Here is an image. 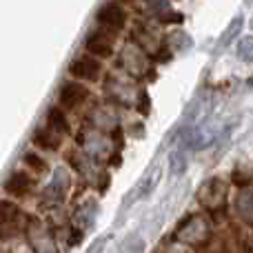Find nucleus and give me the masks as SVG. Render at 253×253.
<instances>
[{
    "label": "nucleus",
    "mask_w": 253,
    "mask_h": 253,
    "mask_svg": "<svg viewBox=\"0 0 253 253\" xmlns=\"http://www.w3.org/2000/svg\"><path fill=\"white\" fill-rule=\"evenodd\" d=\"M96 22H98V27H102V29L111 31L114 36H118V34H123L126 22H129V13H126V9L123 7V2L109 0V2H105L96 11Z\"/></svg>",
    "instance_id": "1"
},
{
    "label": "nucleus",
    "mask_w": 253,
    "mask_h": 253,
    "mask_svg": "<svg viewBox=\"0 0 253 253\" xmlns=\"http://www.w3.org/2000/svg\"><path fill=\"white\" fill-rule=\"evenodd\" d=\"M69 76L80 83H98L102 76V62L100 58L91 56V53H84V56H76L69 62Z\"/></svg>",
    "instance_id": "2"
},
{
    "label": "nucleus",
    "mask_w": 253,
    "mask_h": 253,
    "mask_svg": "<svg viewBox=\"0 0 253 253\" xmlns=\"http://www.w3.org/2000/svg\"><path fill=\"white\" fill-rule=\"evenodd\" d=\"M89 96H91V91H89L87 84H83L80 80H69L58 91V102H60L62 109L71 111V109H78L80 105H84L89 100Z\"/></svg>",
    "instance_id": "3"
},
{
    "label": "nucleus",
    "mask_w": 253,
    "mask_h": 253,
    "mask_svg": "<svg viewBox=\"0 0 253 253\" xmlns=\"http://www.w3.org/2000/svg\"><path fill=\"white\" fill-rule=\"evenodd\" d=\"M84 49H87V53H91V56L100 58V60H107V58L114 56V34L102 29V27H98V29H93L91 34L87 36Z\"/></svg>",
    "instance_id": "4"
},
{
    "label": "nucleus",
    "mask_w": 253,
    "mask_h": 253,
    "mask_svg": "<svg viewBox=\"0 0 253 253\" xmlns=\"http://www.w3.org/2000/svg\"><path fill=\"white\" fill-rule=\"evenodd\" d=\"M2 189H4V193H7V196L16 198V200H25V198H29L31 193H34L36 180L31 178L27 171H13V173L4 180Z\"/></svg>",
    "instance_id": "5"
},
{
    "label": "nucleus",
    "mask_w": 253,
    "mask_h": 253,
    "mask_svg": "<svg viewBox=\"0 0 253 253\" xmlns=\"http://www.w3.org/2000/svg\"><path fill=\"white\" fill-rule=\"evenodd\" d=\"M224 200H227V187H224V182L220 178L209 180L200 193V202L207 209H211V213H215V211H220L224 207Z\"/></svg>",
    "instance_id": "6"
},
{
    "label": "nucleus",
    "mask_w": 253,
    "mask_h": 253,
    "mask_svg": "<svg viewBox=\"0 0 253 253\" xmlns=\"http://www.w3.org/2000/svg\"><path fill=\"white\" fill-rule=\"evenodd\" d=\"M18 220H20L18 205L7 200L0 202V240H7L9 236H13L18 231Z\"/></svg>",
    "instance_id": "7"
},
{
    "label": "nucleus",
    "mask_w": 253,
    "mask_h": 253,
    "mask_svg": "<svg viewBox=\"0 0 253 253\" xmlns=\"http://www.w3.org/2000/svg\"><path fill=\"white\" fill-rule=\"evenodd\" d=\"M31 142H34L38 149H42V151H58L62 144V135L47 125V126H40V129L34 131Z\"/></svg>",
    "instance_id": "8"
},
{
    "label": "nucleus",
    "mask_w": 253,
    "mask_h": 253,
    "mask_svg": "<svg viewBox=\"0 0 253 253\" xmlns=\"http://www.w3.org/2000/svg\"><path fill=\"white\" fill-rule=\"evenodd\" d=\"M47 125L51 126L53 131H58L60 135H69L71 133V125L65 116V109L62 107H51L47 111Z\"/></svg>",
    "instance_id": "9"
},
{
    "label": "nucleus",
    "mask_w": 253,
    "mask_h": 253,
    "mask_svg": "<svg viewBox=\"0 0 253 253\" xmlns=\"http://www.w3.org/2000/svg\"><path fill=\"white\" fill-rule=\"evenodd\" d=\"M22 162H25V165L29 167L31 171H36V173H44V171L49 169V162L44 160V158L40 156L38 151H25V156H22Z\"/></svg>",
    "instance_id": "10"
},
{
    "label": "nucleus",
    "mask_w": 253,
    "mask_h": 253,
    "mask_svg": "<svg viewBox=\"0 0 253 253\" xmlns=\"http://www.w3.org/2000/svg\"><path fill=\"white\" fill-rule=\"evenodd\" d=\"M238 53H240L242 60L251 62V60H253V38H245V40H240V47H238Z\"/></svg>",
    "instance_id": "11"
},
{
    "label": "nucleus",
    "mask_w": 253,
    "mask_h": 253,
    "mask_svg": "<svg viewBox=\"0 0 253 253\" xmlns=\"http://www.w3.org/2000/svg\"><path fill=\"white\" fill-rule=\"evenodd\" d=\"M247 84H249V87L253 89V76H251V78H249V80H247Z\"/></svg>",
    "instance_id": "12"
},
{
    "label": "nucleus",
    "mask_w": 253,
    "mask_h": 253,
    "mask_svg": "<svg viewBox=\"0 0 253 253\" xmlns=\"http://www.w3.org/2000/svg\"><path fill=\"white\" fill-rule=\"evenodd\" d=\"M251 27H253V20H251Z\"/></svg>",
    "instance_id": "13"
}]
</instances>
